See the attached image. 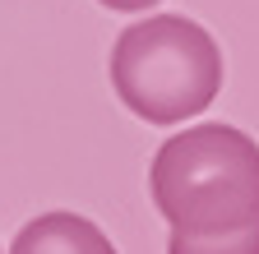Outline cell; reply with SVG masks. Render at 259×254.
Segmentation results:
<instances>
[{"label":"cell","instance_id":"1","mask_svg":"<svg viewBox=\"0 0 259 254\" xmlns=\"http://www.w3.org/2000/svg\"><path fill=\"white\" fill-rule=\"evenodd\" d=\"M153 208L171 231H232L259 217V143L236 125L171 134L148 167Z\"/></svg>","mask_w":259,"mask_h":254},{"label":"cell","instance_id":"2","mask_svg":"<svg viewBox=\"0 0 259 254\" xmlns=\"http://www.w3.org/2000/svg\"><path fill=\"white\" fill-rule=\"evenodd\" d=\"M111 88L148 125H181L222 92V51L204 23L153 14L130 23L111 46Z\"/></svg>","mask_w":259,"mask_h":254},{"label":"cell","instance_id":"3","mask_svg":"<svg viewBox=\"0 0 259 254\" xmlns=\"http://www.w3.org/2000/svg\"><path fill=\"white\" fill-rule=\"evenodd\" d=\"M10 254H116L107 231L79 213H42L19 227Z\"/></svg>","mask_w":259,"mask_h":254},{"label":"cell","instance_id":"4","mask_svg":"<svg viewBox=\"0 0 259 254\" xmlns=\"http://www.w3.org/2000/svg\"><path fill=\"white\" fill-rule=\"evenodd\" d=\"M167 254H259V217L232 231H171Z\"/></svg>","mask_w":259,"mask_h":254},{"label":"cell","instance_id":"5","mask_svg":"<svg viewBox=\"0 0 259 254\" xmlns=\"http://www.w3.org/2000/svg\"><path fill=\"white\" fill-rule=\"evenodd\" d=\"M97 5H107V10H116V14H144V10H153V5H162V0H97Z\"/></svg>","mask_w":259,"mask_h":254}]
</instances>
